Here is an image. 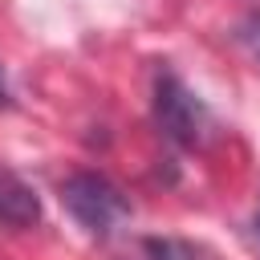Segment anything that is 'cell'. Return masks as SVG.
<instances>
[{
  "instance_id": "6da1fadb",
  "label": "cell",
  "mask_w": 260,
  "mask_h": 260,
  "mask_svg": "<svg viewBox=\"0 0 260 260\" xmlns=\"http://www.w3.org/2000/svg\"><path fill=\"white\" fill-rule=\"evenodd\" d=\"M154 122L158 130L183 146V150H195L207 142L211 134V110L203 106V98L171 69H158L154 73Z\"/></svg>"
},
{
  "instance_id": "7a4b0ae2",
  "label": "cell",
  "mask_w": 260,
  "mask_h": 260,
  "mask_svg": "<svg viewBox=\"0 0 260 260\" xmlns=\"http://www.w3.org/2000/svg\"><path fill=\"white\" fill-rule=\"evenodd\" d=\"M61 203L69 207V215L98 240H106L126 215H130V199L98 171H77L61 183Z\"/></svg>"
},
{
  "instance_id": "3957f363",
  "label": "cell",
  "mask_w": 260,
  "mask_h": 260,
  "mask_svg": "<svg viewBox=\"0 0 260 260\" xmlns=\"http://www.w3.org/2000/svg\"><path fill=\"white\" fill-rule=\"evenodd\" d=\"M0 223L8 228H32L41 223V199L37 191L8 167H0Z\"/></svg>"
},
{
  "instance_id": "277c9868",
  "label": "cell",
  "mask_w": 260,
  "mask_h": 260,
  "mask_svg": "<svg viewBox=\"0 0 260 260\" xmlns=\"http://www.w3.org/2000/svg\"><path fill=\"white\" fill-rule=\"evenodd\" d=\"M240 41L252 49V57L260 61V12H248L244 24H240Z\"/></svg>"
},
{
  "instance_id": "5b68a950",
  "label": "cell",
  "mask_w": 260,
  "mask_h": 260,
  "mask_svg": "<svg viewBox=\"0 0 260 260\" xmlns=\"http://www.w3.org/2000/svg\"><path fill=\"white\" fill-rule=\"evenodd\" d=\"M146 252H150L154 260H191V256H183V248H179V244H171V240H150V244H146Z\"/></svg>"
},
{
  "instance_id": "8992f818",
  "label": "cell",
  "mask_w": 260,
  "mask_h": 260,
  "mask_svg": "<svg viewBox=\"0 0 260 260\" xmlns=\"http://www.w3.org/2000/svg\"><path fill=\"white\" fill-rule=\"evenodd\" d=\"M8 102V81H4V69H0V106Z\"/></svg>"
},
{
  "instance_id": "52a82bcc",
  "label": "cell",
  "mask_w": 260,
  "mask_h": 260,
  "mask_svg": "<svg viewBox=\"0 0 260 260\" xmlns=\"http://www.w3.org/2000/svg\"><path fill=\"white\" fill-rule=\"evenodd\" d=\"M256 236H260V207H256Z\"/></svg>"
}]
</instances>
